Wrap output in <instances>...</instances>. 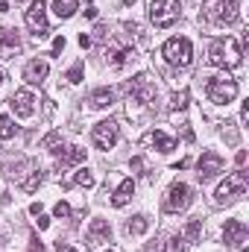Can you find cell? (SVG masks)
I'll return each instance as SVG.
<instances>
[{
	"label": "cell",
	"mask_w": 249,
	"mask_h": 252,
	"mask_svg": "<svg viewBox=\"0 0 249 252\" xmlns=\"http://www.w3.org/2000/svg\"><path fill=\"white\" fill-rule=\"evenodd\" d=\"M241 56H244L241 41L232 38V35L214 38V41L208 44V62L217 64V67H238V64H241Z\"/></svg>",
	"instance_id": "6da1fadb"
},
{
	"label": "cell",
	"mask_w": 249,
	"mask_h": 252,
	"mask_svg": "<svg viewBox=\"0 0 249 252\" xmlns=\"http://www.w3.org/2000/svg\"><path fill=\"white\" fill-rule=\"evenodd\" d=\"M182 18V3L179 0H153L150 3V21L156 27H173Z\"/></svg>",
	"instance_id": "7a4b0ae2"
},
{
	"label": "cell",
	"mask_w": 249,
	"mask_h": 252,
	"mask_svg": "<svg viewBox=\"0 0 249 252\" xmlns=\"http://www.w3.org/2000/svg\"><path fill=\"white\" fill-rule=\"evenodd\" d=\"M161 56L170 64H176V67H187L190 59H193V47H190V41H187L185 35H173V38L164 41Z\"/></svg>",
	"instance_id": "3957f363"
},
{
	"label": "cell",
	"mask_w": 249,
	"mask_h": 252,
	"mask_svg": "<svg viewBox=\"0 0 249 252\" xmlns=\"http://www.w3.org/2000/svg\"><path fill=\"white\" fill-rule=\"evenodd\" d=\"M205 94H208L211 103H217V106H229V103L238 97V82H235L232 76H211Z\"/></svg>",
	"instance_id": "277c9868"
},
{
	"label": "cell",
	"mask_w": 249,
	"mask_h": 252,
	"mask_svg": "<svg viewBox=\"0 0 249 252\" xmlns=\"http://www.w3.org/2000/svg\"><path fill=\"white\" fill-rule=\"evenodd\" d=\"M247 193V170H238L235 176H229L217 193H214V205H226V202H235L238 196H244Z\"/></svg>",
	"instance_id": "5b68a950"
},
{
	"label": "cell",
	"mask_w": 249,
	"mask_h": 252,
	"mask_svg": "<svg viewBox=\"0 0 249 252\" xmlns=\"http://www.w3.org/2000/svg\"><path fill=\"white\" fill-rule=\"evenodd\" d=\"M190 202H193V190L187 188L185 182H173L167 188V196H164V211L167 214H179V211H185Z\"/></svg>",
	"instance_id": "8992f818"
},
{
	"label": "cell",
	"mask_w": 249,
	"mask_h": 252,
	"mask_svg": "<svg viewBox=\"0 0 249 252\" xmlns=\"http://www.w3.org/2000/svg\"><path fill=\"white\" fill-rule=\"evenodd\" d=\"M27 27H30V32L35 35V38H44L47 32H50V24H47V6L41 3V0H35V3H30V9H27Z\"/></svg>",
	"instance_id": "52a82bcc"
},
{
	"label": "cell",
	"mask_w": 249,
	"mask_h": 252,
	"mask_svg": "<svg viewBox=\"0 0 249 252\" xmlns=\"http://www.w3.org/2000/svg\"><path fill=\"white\" fill-rule=\"evenodd\" d=\"M118 135H121V129L115 121H100V124L91 129V141L100 147V150H112L115 144H118Z\"/></svg>",
	"instance_id": "ba28073f"
},
{
	"label": "cell",
	"mask_w": 249,
	"mask_h": 252,
	"mask_svg": "<svg viewBox=\"0 0 249 252\" xmlns=\"http://www.w3.org/2000/svg\"><path fill=\"white\" fill-rule=\"evenodd\" d=\"M126 88H129V94H132V100H135V103H144V106H147V103H153V100H156V82H153L147 73L135 76Z\"/></svg>",
	"instance_id": "9c48e42d"
},
{
	"label": "cell",
	"mask_w": 249,
	"mask_h": 252,
	"mask_svg": "<svg viewBox=\"0 0 249 252\" xmlns=\"http://www.w3.org/2000/svg\"><path fill=\"white\" fill-rule=\"evenodd\" d=\"M220 170H223V156H220V153H214V150H205V153H202V158L196 161V176H199V182L214 179Z\"/></svg>",
	"instance_id": "30bf717a"
},
{
	"label": "cell",
	"mask_w": 249,
	"mask_h": 252,
	"mask_svg": "<svg viewBox=\"0 0 249 252\" xmlns=\"http://www.w3.org/2000/svg\"><path fill=\"white\" fill-rule=\"evenodd\" d=\"M9 106H12V112H15L18 118H32V112H35V97H32L30 91H15L12 100H9Z\"/></svg>",
	"instance_id": "8fae6325"
},
{
	"label": "cell",
	"mask_w": 249,
	"mask_h": 252,
	"mask_svg": "<svg viewBox=\"0 0 249 252\" xmlns=\"http://www.w3.org/2000/svg\"><path fill=\"white\" fill-rule=\"evenodd\" d=\"M247 223L244 220H226V226H223V241H226V247H241L244 241H247Z\"/></svg>",
	"instance_id": "7c38bea8"
},
{
	"label": "cell",
	"mask_w": 249,
	"mask_h": 252,
	"mask_svg": "<svg viewBox=\"0 0 249 252\" xmlns=\"http://www.w3.org/2000/svg\"><path fill=\"white\" fill-rule=\"evenodd\" d=\"M18 50H21V38H18V32L9 30V27H0V59H12Z\"/></svg>",
	"instance_id": "4fadbf2b"
},
{
	"label": "cell",
	"mask_w": 249,
	"mask_h": 252,
	"mask_svg": "<svg viewBox=\"0 0 249 252\" xmlns=\"http://www.w3.org/2000/svg\"><path fill=\"white\" fill-rule=\"evenodd\" d=\"M47 73H50V64L44 62V59H32V62H27V67H24V79L30 85H41L47 79Z\"/></svg>",
	"instance_id": "5bb4252c"
},
{
	"label": "cell",
	"mask_w": 249,
	"mask_h": 252,
	"mask_svg": "<svg viewBox=\"0 0 249 252\" xmlns=\"http://www.w3.org/2000/svg\"><path fill=\"white\" fill-rule=\"evenodd\" d=\"M214 21L217 24H235L238 21V0H220L214 9Z\"/></svg>",
	"instance_id": "9a60e30c"
},
{
	"label": "cell",
	"mask_w": 249,
	"mask_h": 252,
	"mask_svg": "<svg viewBox=\"0 0 249 252\" xmlns=\"http://www.w3.org/2000/svg\"><path fill=\"white\" fill-rule=\"evenodd\" d=\"M109 238H112V226H109L106 220H94V223L88 226V247L103 244V241H109Z\"/></svg>",
	"instance_id": "2e32d148"
},
{
	"label": "cell",
	"mask_w": 249,
	"mask_h": 252,
	"mask_svg": "<svg viewBox=\"0 0 249 252\" xmlns=\"http://www.w3.org/2000/svg\"><path fill=\"white\" fill-rule=\"evenodd\" d=\"M147 144H150V147H156L158 153H170V150H176V141H173L170 135H164V132H158V129L147 135Z\"/></svg>",
	"instance_id": "e0dca14e"
},
{
	"label": "cell",
	"mask_w": 249,
	"mask_h": 252,
	"mask_svg": "<svg viewBox=\"0 0 249 252\" xmlns=\"http://www.w3.org/2000/svg\"><path fill=\"white\" fill-rule=\"evenodd\" d=\"M112 100H115V94L109 88H97V91L88 94V106L91 109H106V106H112Z\"/></svg>",
	"instance_id": "ac0fdd59"
},
{
	"label": "cell",
	"mask_w": 249,
	"mask_h": 252,
	"mask_svg": "<svg viewBox=\"0 0 249 252\" xmlns=\"http://www.w3.org/2000/svg\"><path fill=\"white\" fill-rule=\"evenodd\" d=\"M132 193H135V182L132 179H124L121 185H118V190H115V196H112V205H126L129 199H132Z\"/></svg>",
	"instance_id": "d6986e66"
},
{
	"label": "cell",
	"mask_w": 249,
	"mask_h": 252,
	"mask_svg": "<svg viewBox=\"0 0 249 252\" xmlns=\"http://www.w3.org/2000/svg\"><path fill=\"white\" fill-rule=\"evenodd\" d=\"M76 9H79V0H53V15L56 18H73L76 15Z\"/></svg>",
	"instance_id": "ffe728a7"
},
{
	"label": "cell",
	"mask_w": 249,
	"mask_h": 252,
	"mask_svg": "<svg viewBox=\"0 0 249 252\" xmlns=\"http://www.w3.org/2000/svg\"><path fill=\"white\" fill-rule=\"evenodd\" d=\"M129 59H135V50L132 47H115V50H109V62L115 64V67H121Z\"/></svg>",
	"instance_id": "44dd1931"
},
{
	"label": "cell",
	"mask_w": 249,
	"mask_h": 252,
	"mask_svg": "<svg viewBox=\"0 0 249 252\" xmlns=\"http://www.w3.org/2000/svg\"><path fill=\"white\" fill-rule=\"evenodd\" d=\"M85 158V150H79V147H67L62 153V158H59V164L62 167H67V164H79Z\"/></svg>",
	"instance_id": "7402d4cb"
},
{
	"label": "cell",
	"mask_w": 249,
	"mask_h": 252,
	"mask_svg": "<svg viewBox=\"0 0 249 252\" xmlns=\"http://www.w3.org/2000/svg\"><path fill=\"white\" fill-rule=\"evenodd\" d=\"M147 229H150V220H147L144 214H138V217H132V220L126 223V232H129V235H144Z\"/></svg>",
	"instance_id": "603a6c76"
},
{
	"label": "cell",
	"mask_w": 249,
	"mask_h": 252,
	"mask_svg": "<svg viewBox=\"0 0 249 252\" xmlns=\"http://www.w3.org/2000/svg\"><path fill=\"white\" fill-rule=\"evenodd\" d=\"M73 185H79V188H94V173L91 170H76L73 173Z\"/></svg>",
	"instance_id": "cb8c5ba5"
},
{
	"label": "cell",
	"mask_w": 249,
	"mask_h": 252,
	"mask_svg": "<svg viewBox=\"0 0 249 252\" xmlns=\"http://www.w3.org/2000/svg\"><path fill=\"white\" fill-rule=\"evenodd\" d=\"M9 138H15V124H12V118L0 115V141H9Z\"/></svg>",
	"instance_id": "d4e9b609"
},
{
	"label": "cell",
	"mask_w": 249,
	"mask_h": 252,
	"mask_svg": "<svg viewBox=\"0 0 249 252\" xmlns=\"http://www.w3.org/2000/svg\"><path fill=\"white\" fill-rule=\"evenodd\" d=\"M185 235L190 241H199V238H202V220H190L185 226Z\"/></svg>",
	"instance_id": "484cf974"
},
{
	"label": "cell",
	"mask_w": 249,
	"mask_h": 252,
	"mask_svg": "<svg viewBox=\"0 0 249 252\" xmlns=\"http://www.w3.org/2000/svg\"><path fill=\"white\" fill-rule=\"evenodd\" d=\"M164 252H185V238H182V235H173V238L164 244Z\"/></svg>",
	"instance_id": "4316f807"
},
{
	"label": "cell",
	"mask_w": 249,
	"mask_h": 252,
	"mask_svg": "<svg viewBox=\"0 0 249 252\" xmlns=\"http://www.w3.org/2000/svg\"><path fill=\"white\" fill-rule=\"evenodd\" d=\"M38 185H41V170H35V173H32V176H30V179H27V182L21 185V188L27 190V193H32V190L38 188Z\"/></svg>",
	"instance_id": "83f0119b"
},
{
	"label": "cell",
	"mask_w": 249,
	"mask_h": 252,
	"mask_svg": "<svg viewBox=\"0 0 249 252\" xmlns=\"http://www.w3.org/2000/svg\"><path fill=\"white\" fill-rule=\"evenodd\" d=\"M56 144H62V132H50V135L41 141V150H53Z\"/></svg>",
	"instance_id": "f1b7e54d"
},
{
	"label": "cell",
	"mask_w": 249,
	"mask_h": 252,
	"mask_svg": "<svg viewBox=\"0 0 249 252\" xmlns=\"http://www.w3.org/2000/svg\"><path fill=\"white\" fill-rule=\"evenodd\" d=\"M185 106H187V91L173 94V100H170V109H185Z\"/></svg>",
	"instance_id": "f546056e"
},
{
	"label": "cell",
	"mask_w": 249,
	"mask_h": 252,
	"mask_svg": "<svg viewBox=\"0 0 249 252\" xmlns=\"http://www.w3.org/2000/svg\"><path fill=\"white\" fill-rule=\"evenodd\" d=\"M64 79H67V82H82V64H73V67L64 73Z\"/></svg>",
	"instance_id": "4dcf8cb0"
},
{
	"label": "cell",
	"mask_w": 249,
	"mask_h": 252,
	"mask_svg": "<svg viewBox=\"0 0 249 252\" xmlns=\"http://www.w3.org/2000/svg\"><path fill=\"white\" fill-rule=\"evenodd\" d=\"M53 214L62 220V217H70V205L67 202H56V208H53Z\"/></svg>",
	"instance_id": "1f68e13d"
},
{
	"label": "cell",
	"mask_w": 249,
	"mask_h": 252,
	"mask_svg": "<svg viewBox=\"0 0 249 252\" xmlns=\"http://www.w3.org/2000/svg\"><path fill=\"white\" fill-rule=\"evenodd\" d=\"M64 44H67V41H64V35H56V38H53V56H59V53H62Z\"/></svg>",
	"instance_id": "d6a6232c"
},
{
	"label": "cell",
	"mask_w": 249,
	"mask_h": 252,
	"mask_svg": "<svg viewBox=\"0 0 249 252\" xmlns=\"http://www.w3.org/2000/svg\"><path fill=\"white\" fill-rule=\"evenodd\" d=\"M235 164H238V167H244V164H247V153H244V150L235 156Z\"/></svg>",
	"instance_id": "836d02e7"
},
{
	"label": "cell",
	"mask_w": 249,
	"mask_h": 252,
	"mask_svg": "<svg viewBox=\"0 0 249 252\" xmlns=\"http://www.w3.org/2000/svg\"><path fill=\"white\" fill-rule=\"evenodd\" d=\"M79 47H91V35L82 32V35H79Z\"/></svg>",
	"instance_id": "e575fe53"
},
{
	"label": "cell",
	"mask_w": 249,
	"mask_h": 252,
	"mask_svg": "<svg viewBox=\"0 0 249 252\" xmlns=\"http://www.w3.org/2000/svg\"><path fill=\"white\" fill-rule=\"evenodd\" d=\"M132 170L141 173V170H144V158H132Z\"/></svg>",
	"instance_id": "d590c367"
},
{
	"label": "cell",
	"mask_w": 249,
	"mask_h": 252,
	"mask_svg": "<svg viewBox=\"0 0 249 252\" xmlns=\"http://www.w3.org/2000/svg\"><path fill=\"white\" fill-rule=\"evenodd\" d=\"M50 226V217H44V214H38V229H47Z\"/></svg>",
	"instance_id": "8d00e7d4"
},
{
	"label": "cell",
	"mask_w": 249,
	"mask_h": 252,
	"mask_svg": "<svg viewBox=\"0 0 249 252\" xmlns=\"http://www.w3.org/2000/svg\"><path fill=\"white\" fill-rule=\"evenodd\" d=\"M241 121H244V124L249 121V103H244V109H241Z\"/></svg>",
	"instance_id": "74e56055"
},
{
	"label": "cell",
	"mask_w": 249,
	"mask_h": 252,
	"mask_svg": "<svg viewBox=\"0 0 249 252\" xmlns=\"http://www.w3.org/2000/svg\"><path fill=\"white\" fill-rule=\"evenodd\" d=\"M30 211H32V214L38 217V214H41V202H32V205H30Z\"/></svg>",
	"instance_id": "f35d334b"
},
{
	"label": "cell",
	"mask_w": 249,
	"mask_h": 252,
	"mask_svg": "<svg viewBox=\"0 0 249 252\" xmlns=\"http://www.w3.org/2000/svg\"><path fill=\"white\" fill-rule=\"evenodd\" d=\"M0 82H3V73H0Z\"/></svg>",
	"instance_id": "ab89813d"
},
{
	"label": "cell",
	"mask_w": 249,
	"mask_h": 252,
	"mask_svg": "<svg viewBox=\"0 0 249 252\" xmlns=\"http://www.w3.org/2000/svg\"><path fill=\"white\" fill-rule=\"evenodd\" d=\"M0 247H3V238H0Z\"/></svg>",
	"instance_id": "60d3db41"
},
{
	"label": "cell",
	"mask_w": 249,
	"mask_h": 252,
	"mask_svg": "<svg viewBox=\"0 0 249 252\" xmlns=\"http://www.w3.org/2000/svg\"><path fill=\"white\" fill-rule=\"evenodd\" d=\"M241 252H247V250H241Z\"/></svg>",
	"instance_id": "b9f144b4"
}]
</instances>
